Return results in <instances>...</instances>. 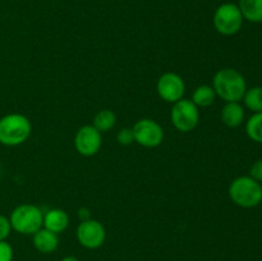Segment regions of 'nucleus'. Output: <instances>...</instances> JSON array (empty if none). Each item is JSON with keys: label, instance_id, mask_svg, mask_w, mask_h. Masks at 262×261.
<instances>
[{"label": "nucleus", "instance_id": "obj_1", "mask_svg": "<svg viewBox=\"0 0 262 261\" xmlns=\"http://www.w3.org/2000/svg\"><path fill=\"white\" fill-rule=\"evenodd\" d=\"M212 89L225 102H239L247 91V83L237 69L223 68L214 76Z\"/></svg>", "mask_w": 262, "mask_h": 261}, {"label": "nucleus", "instance_id": "obj_2", "mask_svg": "<svg viewBox=\"0 0 262 261\" xmlns=\"http://www.w3.org/2000/svg\"><path fill=\"white\" fill-rule=\"evenodd\" d=\"M32 132L31 120L26 115L12 113L0 118V143L4 146H19L28 140Z\"/></svg>", "mask_w": 262, "mask_h": 261}, {"label": "nucleus", "instance_id": "obj_3", "mask_svg": "<svg viewBox=\"0 0 262 261\" xmlns=\"http://www.w3.org/2000/svg\"><path fill=\"white\" fill-rule=\"evenodd\" d=\"M230 200L243 209L256 207L262 201V186L250 176L235 178L228 189Z\"/></svg>", "mask_w": 262, "mask_h": 261}, {"label": "nucleus", "instance_id": "obj_4", "mask_svg": "<svg viewBox=\"0 0 262 261\" xmlns=\"http://www.w3.org/2000/svg\"><path fill=\"white\" fill-rule=\"evenodd\" d=\"M12 229L23 235H33L43 225V212L36 205L22 204L13 209L9 216Z\"/></svg>", "mask_w": 262, "mask_h": 261}, {"label": "nucleus", "instance_id": "obj_5", "mask_svg": "<svg viewBox=\"0 0 262 261\" xmlns=\"http://www.w3.org/2000/svg\"><path fill=\"white\" fill-rule=\"evenodd\" d=\"M242 13L234 3H223L216 8L214 13V27L220 35L233 36L241 31L243 26Z\"/></svg>", "mask_w": 262, "mask_h": 261}, {"label": "nucleus", "instance_id": "obj_6", "mask_svg": "<svg viewBox=\"0 0 262 261\" xmlns=\"http://www.w3.org/2000/svg\"><path fill=\"white\" fill-rule=\"evenodd\" d=\"M174 128L182 133H188L199 125L200 110L189 99H181L174 102L170 112Z\"/></svg>", "mask_w": 262, "mask_h": 261}, {"label": "nucleus", "instance_id": "obj_7", "mask_svg": "<svg viewBox=\"0 0 262 261\" xmlns=\"http://www.w3.org/2000/svg\"><path fill=\"white\" fill-rule=\"evenodd\" d=\"M135 142L147 148H155L164 141V129L156 120L143 118L132 127Z\"/></svg>", "mask_w": 262, "mask_h": 261}, {"label": "nucleus", "instance_id": "obj_8", "mask_svg": "<svg viewBox=\"0 0 262 261\" xmlns=\"http://www.w3.org/2000/svg\"><path fill=\"white\" fill-rule=\"evenodd\" d=\"M76 235L82 247L87 250H96L104 245L106 240V230L97 220L87 219L79 223Z\"/></svg>", "mask_w": 262, "mask_h": 261}, {"label": "nucleus", "instance_id": "obj_9", "mask_svg": "<svg viewBox=\"0 0 262 261\" xmlns=\"http://www.w3.org/2000/svg\"><path fill=\"white\" fill-rule=\"evenodd\" d=\"M156 91L164 101L174 104L183 99L184 92H186V83L179 74L166 72L158 79Z\"/></svg>", "mask_w": 262, "mask_h": 261}, {"label": "nucleus", "instance_id": "obj_10", "mask_svg": "<svg viewBox=\"0 0 262 261\" xmlns=\"http://www.w3.org/2000/svg\"><path fill=\"white\" fill-rule=\"evenodd\" d=\"M102 145V136L94 125H83L74 136V147L82 156L96 155Z\"/></svg>", "mask_w": 262, "mask_h": 261}, {"label": "nucleus", "instance_id": "obj_11", "mask_svg": "<svg viewBox=\"0 0 262 261\" xmlns=\"http://www.w3.org/2000/svg\"><path fill=\"white\" fill-rule=\"evenodd\" d=\"M32 242L36 250L41 253H53L59 246V237L56 233L41 228L32 235Z\"/></svg>", "mask_w": 262, "mask_h": 261}, {"label": "nucleus", "instance_id": "obj_12", "mask_svg": "<svg viewBox=\"0 0 262 261\" xmlns=\"http://www.w3.org/2000/svg\"><path fill=\"white\" fill-rule=\"evenodd\" d=\"M69 225V216L63 209H50L43 214V225L45 229L51 232L59 233L64 232Z\"/></svg>", "mask_w": 262, "mask_h": 261}, {"label": "nucleus", "instance_id": "obj_13", "mask_svg": "<svg viewBox=\"0 0 262 261\" xmlns=\"http://www.w3.org/2000/svg\"><path fill=\"white\" fill-rule=\"evenodd\" d=\"M222 120L227 127H238L245 120V107L239 102H225L222 109Z\"/></svg>", "mask_w": 262, "mask_h": 261}, {"label": "nucleus", "instance_id": "obj_14", "mask_svg": "<svg viewBox=\"0 0 262 261\" xmlns=\"http://www.w3.org/2000/svg\"><path fill=\"white\" fill-rule=\"evenodd\" d=\"M237 5L246 20L251 23L262 22V0H239Z\"/></svg>", "mask_w": 262, "mask_h": 261}, {"label": "nucleus", "instance_id": "obj_15", "mask_svg": "<svg viewBox=\"0 0 262 261\" xmlns=\"http://www.w3.org/2000/svg\"><path fill=\"white\" fill-rule=\"evenodd\" d=\"M215 99H216V94L210 84H201V86L196 87L193 95H192V101L197 107L210 106L214 104Z\"/></svg>", "mask_w": 262, "mask_h": 261}, {"label": "nucleus", "instance_id": "obj_16", "mask_svg": "<svg viewBox=\"0 0 262 261\" xmlns=\"http://www.w3.org/2000/svg\"><path fill=\"white\" fill-rule=\"evenodd\" d=\"M117 123V115L113 110L110 109H104L100 110L94 118V127L99 130L100 133L107 132V130L113 129Z\"/></svg>", "mask_w": 262, "mask_h": 261}, {"label": "nucleus", "instance_id": "obj_17", "mask_svg": "<svg viewBox=\"0 0 262 261\" xmlns=\"http://www.w3.org/2000/svg\"><path fill=\"white\" fill-rule=\"evenodd\" d=\"M245 106L252 113L262 112V86H255L247 89L245 96H243Z\"/></svg>", "mask_w": 262, "mask_h": 261}, {"label": "nucleus", "instance_id": "obj_18", "mask_svg": "<svg viewBox=\"0 0 262 261\" xmlns=\"http://www.w3.org/2000/svg\"><path fill=\"white\" fill-rule=\"evenodd\" d=\"M246 132L251 140L262 143V112L253 113L252 117L247 120Z\"/></svg>", "mask_w": 262, "mask_h": 261}, {"label": "nucleus", "instance_id": "obj_19", "mask_svg": "<svg viewBox=\"0 0 262 261\" xmlns=\"http://www.w3.org/2000/svg\"><path fill=\"white\" fill-rule=\"evenodd\" d=\"M117 141L123 146H128L135 142V136H133L132 128H122L117 135Z\"/></svg>", "mask_w": 262, "mask_h": 261}, {"label": "nucleus", "instance_id": "obj_20", "mask_svg": "<svg viewBox=\"0 0 262 261\" xmlns=\"http://www.w3.org/2000/svg\"><path fill=\"white\" fill-rule=\"evenodd\" d=\"M12 225H10L9 217L0 214V241H7V238L12 232Z\"/></svg>", "mask_w": 262, "mask_h": 261}, {"label": "nucleus", "instance_id": "obj_21", "mask_svg": "<svg viewBox=\"0 0 262 261\" xmlns=\"http://www.w3.org/2000/svg\"><path fill=\"white\" fill-rule=\"evenodd\" d=\"M13 247L7 241H0V261H13Z\"/></svg>", "mask_w": 262, "mask_h": 261}, {"label": "nucleus", "instance_id": "obj_22", "mask_svg": "<svg viewBox=\"0 0 262 261\" xmlns=\"http://www.w3.org/2000/svg\"><path fill=\"white\" fill-rule=\"evenodd\" d=\"M250 177L251 178H253L255 181L257 182H262V159L260 160L255 161V163L252 164V166H251V170H250Z\"/></svg>", "mask_w": 262, "mask_h": 261}, {"label": "nucleus", "instance_id": "obj_23", "mask_svg": "<svg viewBox=\"0 0 262 261\" xmlns=\"http://www.w3.org/2000/svg\"><path fill=\"white\" fill-rule=\"evenodd\" d=\"M78 217L81 219V222L91 219V216H90V210L86 209V207H81V209L78 210Z\"/></svg>", "mask_w": 262, "mask_h": 261}, {"label": "nucleus", "instance_id": "obj_24", "mask_svg": "<svg viewBox=\"0 0 262 261\" xmlns=\"http://www.w3.org/2000/svg\"><path fill=\"white\" fill-rule=\"evenodd\" d=\"M61 261H79V260L77 257H74V256H67V257H64Z\"/></svg>", "mask_w": 262, "mask_h": 261}]
</instances>
